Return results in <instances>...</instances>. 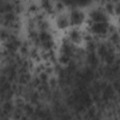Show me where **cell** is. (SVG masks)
<instances>
[{"label":"cell","mask_w":120,"mask_h":120,"mask_svg":"<svg viewBox=\"0 0 120 120\" xmlns=\"http://www.w3.org/2000/svg\"><path fill=\"white\" fill-rule=\"evenodd\" d=\"M70 27H80L84 24L86 20V14L83 9L74 8L68 11Z\"/></svg>","instance_id":"1"},{"label":"cell","mask_w":120,"mask_h":120,"mask_svg":"<svg viewBox=\"0 0 120 120\" xmlns=\"http://www.w3.org/2000/svg\"><path fill=\"white\" fill-rule=\"evenodd\" d=\"M86 17L92 22H110V16L102 9L100 6L91 7Z\"/></svg>","instance_id":"2"},{"label":"cell","mask_w":120,"mask_h":120,"mask_svg":"<svg viewBox=\"0 0 120 120\" xmlns=\"http://www.w3.org/2000/svg\"><path fill=\"white\" fill-rule=\"evenodd\" d=\"M82 34H83V30H82L80 27H70L68 30H67L66 38L72 45L78 47L82 43H83Z\"/></svg>","instance_id":"3"},{"label":"cell","mask_w":120,"mask_h":120,"mask_svg":"<svg viewBox=\"0 0 120 120\" xmlns=\"http://www.w3.org/2000/svg\"><path fill=\"white\" fill-rule=\"evenodd\" d=\"M55 29L58 31H67L70 28V23L68 20V14L67 11L56 14L53 18Z\"/></svg>","instance_id":"4"},{"label":"cell","mask_w":120,"mask_h":120,"mask_svg":"<svg viewBox=\"0 0 120 120\" xmlns=\"http://www.w3.org/2000/svg\"><path fill=\"white\" fill-rule=\"evenodd\" d=\"M14 109H15V106H14L13 100H6V101L2 102V111L3 112L11 114L12 112L14 111Z\"/></svg>","instance_id":"5"},{"label":"cell","mask_w":120,"mask_h":120,"mask_svg":"<svg viewBox=\"0 0 120 120\" xmlns=\"http://www.w3.org/2000/svg\"><path fill=\"white\" fill-rule=\"evenodd\" d=\"M22 112H23V114L24 115H26L27 117H31L34 114L35 107L30 102H26L25 105H24V107L22 108Z\"/></svg>","instance_id":"6"}]
</instances>
